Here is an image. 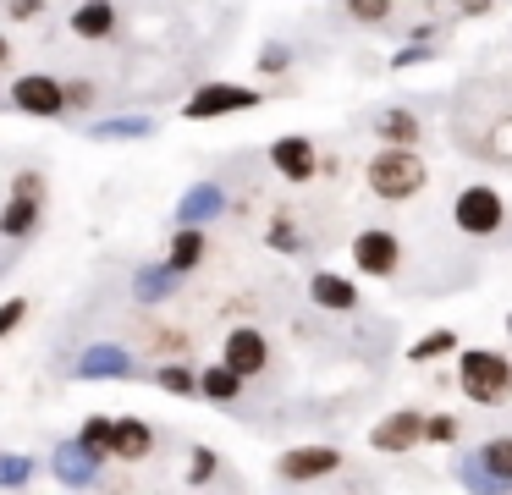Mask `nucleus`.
<instances>
[{
  "mask_svg": "<svg viewBox=\"0 0 512 495\" xmlns=\"http://www.w3.org/2000/svg\"><path fill=\"white\" fill-rule=\"evenodd\" d=\"M364 182H369V193L386 198V204H408V198L424 193L430 165L419 160V149H413V143H386V149L364 165Z\"/></svg>",
  "mask_w": 512,
  "mask_h": 495,
  "instance_id": "nucleus-1",
  "label": "nucleus"
},
{
  "mask_svg": "<svg viewBox=\"0 0 512 495\" xmlns=\"http://www.w3.org/2000/svg\"><path fill=\"white\" fill-rule=\"evenodd\" d=\"M204 248H210V242H204V226H177L166 264H171L177 275H188V270H199V264H204Z\"/></svg>",
  "mask_w": 512,
  "mask_h": 495,
  "instance_id": "nucleus-19",
  "label": "nucleus"
},
{
  "mask_svg": "<svg viewBox=\"0 0 512 495\" xmlns=\"http://www.w3.org/2000/svg\"><path fill=\"white\" fill-rule=\"evenodd\" d=\"M28 479H34V462L23 451H0V490H23Z\"/></svg>",
  "mask_w": 512,
  "mask_h": 495,
  "instance_id": "nucleus-27",
  "label": "nucleus"
},
{
  "mask_svg": "<svg viewBox=\"0 0 512 495\" xmlns=\"http://www.w3.org/2000/svg\"><path fill=\"white\" fill-rule=\"evenodd\" d=\"M155 385L166 396H199V374L188 369V363H160L155 369Z\"/></svg>",
  "mask_w": 512,
  "mask_h": 495,
  "instance_id": "nucleus-25",
  "label": "nucleus"
},
{
  "mask_svg": "<svg viewBox=\"0 0 512 495\" xmlns=\"http://www.w3.org/2000/svg\"><path fill=\"white\" fill-rule=\"evenodd\" d=\"M50 468H56V479L72 484V490H94V484H100L105 457H94L83 440H56V451H50Z\"/></svg>",
  "mask_w": 512,
  "mask_h": 495,
  "instance_id": "nucleus-10",
  "label": "nucleus"
},
{
  "mask_svg": "<svg viewBox=\"0 0 512 495\" xmlns=\"http://www.w3.org/2000/svg\"><path fill=\"white\" fill-rule=\"evenodd\" d=\"M457 435H463V418L457 413H430L424 418V440H430V446H452Z\"/></svg>",
  "mask_w": 512,
  "mask_h": 495,
  "instance_id": "nucleus-29",
  "label": "nucleus"
},
{
  "mask_svg": "<svg viewBox=\"0 0 512 495\" xmlns=\"http://www.w3.org/2000/svg\"><path fill=\"white\" fill-rule=\"evenodd\" d=\"M28 319V297H12V303H0V336H12L17 325Z\"/></svg>",
  "mask_w": 512,
  "mask_h": 495,
  "instance_id": "nucleus-34",
  "label": "nucleus"
},
{
  "mask_svg": "<svg viewBox=\"0 0 512 495\" xmlns=\"http://www.w3.org/2000/svg\"><path fill=\"white\" fill-rule=\"evenodd\" d=\"M61 94H67V110H89L94 105V83H61Z\"/></svg>",
  "mask_w": 512,
  "mask_h": 495,
  "instance_id": "nucleus-35",
  "label": "nucleus"
},
{
  "mask_svg": "<svg viewBox=\"0 0 512 495\" xmlns=\"http://www.w3.org/2000/svg\"><path fill=\"white\" fill-rule=\"evenodd\" d=\"M309 297H314V308H331V314H353L364 297H358V286L347 281V275H336V270H314L309 275Z\"/></svg>",
  "mask_w": 512,
  "mask_h": 495,
  "instance_id": "nucleus-15",
  "label": "nucleus"
},
{
  "mask_svg": "<svg viewBox=\"0 0 512 495\" xmlns=\"http://www.w3.org/2000/svg\"><path fill=\"white\" fill-rule=\"evenodd\" d=\"M221 363H226V369H237L243 380H254V374H265V363H270V341H265V330H254V325H237L232 336L221 341Z\"/></svg>",
  "mask_w": 512,
  "mask_h": 495,
  "instance_id": "nucleus-11",
  "label": "nucleus"
},
{
  "mask_svg": "<svg viewBox=\"0 0 512 495\" xmlns=\"http://www.w3.org/2000/svg\"><path fill=\"white\" fill-rule=\"evenodd\" d=\"M419 61H430V39H419V44H402V50L391 55V72H408V66H419Z\"/></svg>",
  "mask_w": 512,
  "mask_h": 495,
  "instance_id": "nucleus-33",
  "label": "nucleus"
},
{
  "mask_svg": "<svg viewBox=\"0 0 512 495\" xmlns=\"http://www.w3.org/2000/svg\"><path fill=\"white\" fill-rule=\"evenodd\" d=\"M419 440H424V413H413V407H397V413H386L369 429V446L386 451V457H402V451H413Z\"/></svg>",
  "mask_w": 512,
  "mask_h": 495,
  "instance_id": "nucleus-12",
  "label": "nucleus"
},
{
  "mask_svg": "<svg viewBox=\"0 0 512 495\" xmlns=\"http://www.w3.org/2000/svg\"><path fill=\"white\" fill-rule=\"evenodd\" d=\"M12 105L23 110V116H34V121H56V116H67V94H61V83L50 72H23L12 83Z\"/></svg>",
  "mask_w": 512,
  "mask_h": 495,
  "instance_id": "nucleus-7",
  "label": "nucleus"
},
{
  "mask_svg": "<svg viewBox=\"0 0 512 495\" xmlns=\"http://www.w3.org/2000/svg\"><path fill=\"white\" fill-rule=\"evenodd\" d=\"M177 281L182 275L171 270V264H144V270L133 275V297L138 303H166V297L177 292Z\"/></svg>",
  "mask_w": 512,
  "mask_h": 495,
  "instance_id": "nucleus-20",
  "label": "nucleus"
},
{
  "mask_svg": "<svg viewBox=\"0 0 512 495\" xmlns=\"http://www.w3.org/2000/svg\"><path fill=\"white\" fill-rule=\"evenodd\" d=\"M342 6H347V17L364 22V28H380V22L391 17V0H342Z\"/></svg>",
  "mask_w": 512,
  "mask_h": 495,
  "instance_id": "nucleus-31",
  "label": "nucleus"
},
{
  "mask_svg": "<svg viewBox=\"0 0 512 495\" xmlns=\"http://www.w3.org/2000/svg\"><path fill=\"white\" fill-rule=\"evenodd\" d=\"M221 209H226L221 182H193L188 193H182V204H177V226H204V220H215Z\"/></svg>",
  "mask_w": 512,
  "mask_h": 495,
  "instance_id": "nucleus-16",
  "label": "nucleus"
},
{
  "mask_svg": "<svg viewBox=\"0 0 512 495\" xmlns=\"http://www.w3.org/2000/svg\"><path fill=\"white\" fill-rule=\"evenodd\" d=\"M375 132H380V143H419V116L413 110H380L375 116Z\"/></svg>",
  "mask_w": 512,
  "mask_h": 495,
  "instance_id": "nucleus-23",
  "label": "nucleus"
},
{
  "mask_svg": "<svg viewBox=\"0 0 512 495\" xmlns=\"http://www.w3.org/2000/svg\"><path fill=\"white\" fill-rule=\"evenodd\" d=\"M265 237H270V248H276V253H303V248H309V242H303V231L292 226L287 209H276V215H270V231H265Z\"/></svg>",
  "mask_w": 512,
  "mask_h": 495,
  "instance_id": "nucleus-26",
  "label": "nucleus"
},
{
  "mask_svg": "<svg viewBox=\"0 0 512 495\" xmlns=\"http://www.w3.org/2000/svg\"><path fill=\"white\" fill-rule=\"evenodd\" d=\"M287 66H292V50H287V44H265V50H259V72H265V77L287 72Z\"/></svg>",
  "mask_w": 512,
  "mask_h": 495,
  "instance_id": "nucleus-32",
  "label": "nucleus"
},
{
  "mask_svg": "<svg viewBox=\"0 0 512 495\" xmlns=\"http://www.w3.org/2000/svg\"><path fill=\"white\" fill-rule=\"evenodd\" d=\"M199 396H210V402H237V396H243V374L226 369V363H210V369L199 374Z\"/></svg>",
  "mask_w": 512,
  "mask_h": 495,
  "instance_id": "nucleus-22",
  "label": "nucleus"
},
{
  "mask_svg": "<svg viewBox=\"0 0 512 495\" xmlns=\"http://www.w3.org/2000/svg\"><path fill=\"white\" fill-rule=\"evenodd\" d=\"M78 440L94 451V457H111V418L105 413H94V418H83V429H78Z\"/></svg>",
  "mask_w": 512,
  "mask_h": 495,
  "instance_id": "nucleus-28",
  "label": "nucleus"
},
{
  "mask_svg": "<svg viewBox=\"0 0 512 495\" xmlns=\"http://www.w3.org/2000/svg\"><path fill=\"white\" fill-rule=\"evenodd\" d=\"M78 380H127L133 374V352L116 347V341H94V347L78 352Z\"/></svg>",
  "mask_w": 512,
  "mask_h": 495,
  "instance_id": "nucleus-13",
  "label": "nucleus"
},
{
  "mask_svg": "<svg viewBox=\"0 0 512 495\" xmlns=\"http://www.w3.org/2000/svg\"><path fill=\"white\" fill-rule=\"evenodd\" d=\"M457 391L474 407H501L512 396V358L496 347H463L457 352Z\"/></svg>",
  "mask_w": 512,
  "mask_h": 495,
  "instance_id": "nucleus-2",
  "label": "nucleus"
},
{
  "mask_svg": "<svg viewBox=\"0 0 512 495\" xmlns=\"http://www.w3.org/2000/svg\"><path fill=\"white\" fill-rule=\"evenodd\" d=\"M270 165H276L281 182L303 187V182H314V176H320V149H314L303 132H287V138L270 143Z\"/></svg>",
  "mask_w": 512,
  "mask_h": 495,
  "instance_id": "nucleus-9",
  "label": "nucleus"
},
{
  "mask_svg": "<svg viewBox=\"0 0 512 495\" xmlns=\"http://www.w3.org/2000/svg\"><path fill=\"white\" fill-rule=\"evenodd\" d=\"M452 226L463 231V237H496V231L507 226V204H501L496 187H463V193L452 198Z\"/></svg>",
  "mask_w": 512,
  "mask_h": 495,
  "instance_id": "nucleus-4",
  "label": "nucleus"
},
{
  "mask_svg": "<svg viewBox=\"0 0 512 495\" xmlns=\"http://www.w3.org/2000/svg\"><path fill=\"white\" fill-rule=\"evenodd\" d=\"M155 347H166V352H182V347H188V336H182V330H155Z\"/></svg>",
  "mask_w": 512,
  "mask_h": 495,
  "instance_id": "nucleus-37",
  "label": "nucleus"
},
{
  "mask_svg": "<svg viewBox=\"0 0 512 495\" xmlns=\"http://www.w3.org/2000/svg\"><path fill=\"white\" fill-rule=\"evenodd\" d=\"M479 457V468L496 479V490H512V435H496V440H485V446L474 451Z\"/></svg>",
  "mask_w": 512,
  "mask_h": 495,
  "instance_id": "nucleus-21",
  "label": "nucleus"
},
{
  "mask_svg": "<svg viewBox=\"0 0 512 495\" xmlns=\"http://www.w3.org/2000/svg\"><path fill=\"white\" fill-rule=\"evenodd\" d=\"M342 468V451L336 446H292L276 457V479L281 484H320Z\"/></svg>",
  "mask_w": 512,
  "mask_h": 495,
  "instance_id": "nucleus-8",
  "label": "nucleus"
},
{
  "mask_svg": "<svg viewBox=\"0 0 512 495\" xmlns=\"http://www.w3.org/2000/svg\"><path fill=\"white\" fill-rule=\"evenodd\" d=\"M457 11H463V17H479V11H490V0H457Z\"/></svg>",
  "mask_w": 512,
  "mask_h": 495,
  "instance_id": "nucleus-38",
  "label": "nucleus"
},
{
  "mask_svg": "<svg viewBox=\"0 0 512 495\" xmlns=\"http://www.w3.org/2000/svg\"><path fill=\"white\" fill-rule=\"evenodd\" d=\"M39 215H45V176H39V171H17L12 176V198H6V209H0V237H6V242L34 237Z\"/></svg>",
  "mask_w": 512,
  "mask_h": 495,
  "instance_id": "nucleus-3",
  "label": "nucleus"
},
{
  "mask_svg": "<svg viewBox=\"0 0 512 495\" xmlns=\"http://www.w3.org/2000/svg\"><path fill=\"white\" fill-rule=\"evenodd\" d=\"M12 61V39H6V33H0V66Z\"/></svg>",
  "mask_w": 512,
  "mask_h": 495,
  "instance_id": "nucleus-40",
  "label": "nucleus"
},
{
  "mask_svg": "<svg viewBox=\"0 0 512 495\" xmlns=\"http://www.w3.org/2000/svg\"><path fill=\"white\" fill-rule=\"evenodd\" d=\"M507 330H512V319H507Z\"/></svg>",
  "mask_w": 512,
  "mask_h": 495,
  "instance_id": "nucleus-41",
  "label": "nucleus"
},
{
  "mask_svg": "<svg viewBox=\"0 0 512 495\" xmlns=\"http://www.w3.org/2000/svg\"><path fill=\"white\" fill-rule=\"evenodd\" d=\"M457 352V330H430L408 347V363H435V358H452Z\"/></svg>",
  "mask_w": 512,
  "mask_h": 495,
  "instance_id": "nucleus-24",
  "label": "nucleus"
},
{
  "mask_svg": "<svg viewBox=\"0 0 512 495\" xmlns=\"http://www.w3.org/2000/svg\"><path fill=\"white\" fill-rule=\"evenodd\" d=\"M463 484H468V490H496V479H490V473L479 468V457H468V462H463Z\"/></svg>",
  "mask_w": 512,
  "mask_h": 495,
  "instance_id": "nucleus-36",
  "label": "nucleus"
},
{
  "mask_svg": "<svg viewBox=\"0 0 512 495\" xmlns=\"http://www.w3.org/2000/svg\"><path fill=\"white\" fill-rule=\"evenodd\" d=\"M353 264L358 275H369V281H386V275L402 270V237L386 226H364L353 237Z\"/></svg>",
  "mask_w": 512,
  "mask_h": 495,
  "instance_id": "nucleus-5",
  "label": "nucleus"
},
{
  "mask_svg": "<svg viewBox=\"0 0 512 495\" xmlns=\"http://www.w3.org/2000/svg\"><path fill=\"white\" fill-rule=\"evenodd\" d=\"M39 11V0H12V17H34Z\"/></svg>",
  "mask_w": 512,
  "mask_h": 495,
  "instance_id": "nucleus-39",
  "label": "nucleus"
},
{
  "mask_svg": "<svg viewBox=\"0 0 512 495\" xmlns=\"http://www.w3.org/2000/svg\"><path fill=\"white\" fill-rule=\"evenodd\" d=\"M215 468H221V457H215L210 446H193L188 451V484H193V490H199V484H210Z\"/></svg>",
  "mask_w": 512,
  "mask_h": 495,
  "instance_id": "nucleus-30",
  "label": "nucleus"
},
{
  "mask_svg": "<svg viewBox=\"0 0 512 495\" xmlns=\"http://www.w3.org/2000/svg\"><path fill=\"white\" fill-rule=\"evenodd\" d=\"M89 138H94V143H138V138H155V121H149V116H111V121H89Z\"/></svg>",
  "mask_w": 512,
  "mask_h": 495,
  "instance_id": "nucleus-18",
  "label": "nucleus"
},
{
  "mask_svg": "<svg viewBox=\"0 0 512 495\" xmlns=\"http://www.w3.org/2000/svg\"><path fill=\"white\" fill-rule=\"evenodd\" d=\"M72 33H78V39H111L116 33V6L111 0H83L78 11H72Z\"/></svg>",
  "mask_w": 512,
  "mask_h": 495,
  "instance_id": "nucleus-17",
  "label": "nucleus"
},
{
  "mask_svg": "<svg viewBox=\"0 0 512 495\" xmlns=\"http://www.w3.org/2000/svg\"><path fill=\"white\" fill-rule=\"evenodd\" d=\"M259 105V88L248 83H204L199 94H188L182 116L188 121H221V116H237V110H254Z\"/></svg>",
  "mask_w": 512,
  "mask_h": 495,
  "instance_id": "nucleus-6",
  "label": "nucleus"
},
{
  "mask_svg": "<svg viewBox=\"0 0 512 495\" xmlns=\"http://www.w3.org/2000/svg\"><path fill=\"white\" fill-rule=\"evenodd\" d=\"M149 451H155V429H149V418H138V413L111 418V457H122V462H144Z\"/></svg>",
  "mask_w": 512,
  "mask_h": 495,
  "instance_id": "nucleus-14",
  "label": "nucleus"
}]
</instances>
